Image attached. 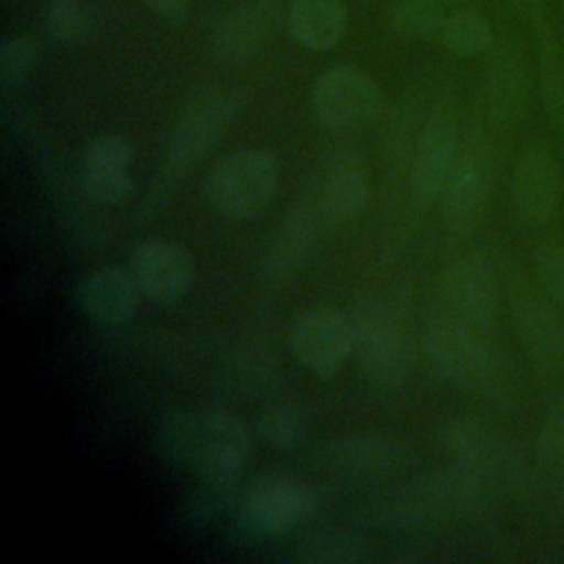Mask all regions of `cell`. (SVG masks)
Masks as SVG:
<instances>
[{"mask_svg":"<svg viewBox=\"0 0 564 564\" xmlns=\"http://www.w3.org/2000/svg\"><path fill=\"white\" fill-rule=\"evenodd\" d=\"M445 13L443 0H401L390 13V26L403 37L438 35Z\"/></svg>","mask_w":564,"mask_h":564,"instance_id":"cell-28","label":"cell"},{"mask_svg":"<svg viewBox=\"0 0 564 564\" xmlns=\"http://www.w3.org/2000/svg\"><path fill=\"white\" fill-rule=\"evenodd\" d=\"M564 172L546 139L529 141L511 172V200L516 214L529 225H544L560 212Z\"/></svg>","mask_w":564,"mask_h":564,"instance_id":"cell-5","label":"cell"},{"mask_svg":"<svg viewBox=\"0 0 564 564\" xmlns=\"http://www.w3.org/2000/svg\"><path fill=\"white\" fill-rule=\"evenodd\" d=\"M291 37L311 51L337 46L348 26L344 0H291L286 7Z\"/></svg>","mask_w":564,"mask_h":564,"instance_id":"cell-21","label":"cell"},{"mask_svg":"<svg viewBox=\"0 0 564 564\" xmlns=\"http://www.w3.org/2000/svg\"><path fill=\"white\" fill-rule=\"evenodd\" d=\"M445 4H463V2H467V0H443Z\"/></svg>","mask_w":564,"mask_h":564,"instance_id":"cell-34","label":"cell"},{"mask_svg":"<svg viewBox=\"0 0 564 564\" xmlns=\"http://www.w3.org/2000/svg\"><path fill=\"white\" fill-rule=\"evenodd\" d=\"M456 132L449 119H434L421 134L412 163V196L427 207L441 198L443 185L456 161Z\"/></svg>","mask_w":564,"mask_h":564,"instance_id":"cell-20","label":"cell"},{"mask_svg":"<svg viewBox=\"0 0 564 564\" xmlns=\"http://www.w3.org/2000/svg\"><path fill=\"white\" fill-rule=\"evenodd\" d=\"M132 145L121 134L95 137L82 154V187L88 198L115 205L132 194Z\"/></svg>","mask_w":564,"mask_h":564,"instance_id":"cell-15","label":"cell"},{"mask_svg":"<svg viewBox=\"0 0 564 564\" xmlns=\"http://www.w3.org/2000/svg\"><path fill=\"white\" fill-rule=\"evenodd\" d=\"M40 40L29 33L7 35L0 46V82L9 86L29 75L40 59Z\"/></svg>","mask_w":564,"mask_h":564,"instance_id":"cell-32","label":"cell"},{"mask_svg":"<svg viewBox=\"0 0 564 564\" xmlns=\"http://www.w3.org/2000/svg\"><path fill=\"white\" fill-rule=\"evenodd\" d=\"M322 229L326 227L311 203L297 209V214H293L280 227L278 240L273 242V249H271V267L282 273L293 271L297 264L304 262V258L313 249Z\"/></svg>","mask_w":564,"mask_h":564,"instance_id":"cell-24","label":"cell"},{"mask_svg":"<svg viewBox=\"0 0 564 564\" xmlns=\"http://www.w3.org/2000/svg\"><path fill=\"white\" fill-rule=\"evenodd\" d=\"M449 311L465 322L485 328L500 302V286L494 271L476 260H458L447 267L443 278Z\"/></svg>","mask_w":564,"mask_h":564,"instance_id":"cell-19","label":"cell"},{"mask_svg":"<svg viewBox=\"0 0 564 564\" xmlns=\"http://www.w3.org/2000/svg\"><path fill=\"white\" fill-rule=\"evenodd\" d=\"M480 330L449 308L436 311L425 322L423 346L441 377L511 410L522 397V379L513 361Z\"/></svg>","mask_w":564,"mask_h":564,"instance_id":"cell-2","label":"cell"},{"mask_svg":"<svg viewBox=\"0 0 564 564\" xmlns=\"http://www.w3.org/2000/svg\"><path fill=\"white\" fill-rule=\"evenodd\" d=\"M357 319L344 308L317 306L297 315L291 330L295 359L317 372L333 375L350 352H355Z\"/></svg>","mask_w":564,"mask_h":564,"instance_id":"cell-7","label":"cell"},{"mask_svg":"<svg viewBox=\"0 0 564 564\" xmlns=\"http://www.w3.org/2000/svg\"><path fill=\"white\" fill-rule=\"evenodd\" d=\"M95 18L79 0H51L46 7V29L57 42L75 44L90 35Z\"/></svg>","mask_w":564,"mask_h":564,"instance_id":"cell-30","label":"cell"},{"mask_svg":"<svg viewBox=\"0 0 564 564\" xmlns=\"http://www.w3.org/2000/svg\"><path fill=\"white\" fill-rule=\"evenodd\" d=\"M364 555V542L344 529H324L317 533L306 535L295 546V560L297 562H311V564H344V562H357Z\"/></svg>","mask_w":564,"mask_h":564,"instance_id":"cell-27","label":"cell"},{"mask_svg":"<svg viewBox=\"0 0 564 564\" xmlns=\"http://www.w3.org/2000/svg\"><path fill=\"white\" fill-rule=\"evenodd\" d=\"M355 352L364 368L379 381L399 379L412 364V344L408 333L381 313L357 319Z\"/></svg>","mask_w":564,"mask_h":564,"instance_id":"cell-16","label":"cell"},{"mask_svg":"<svg viewBox=\"0 0 564 564\" xmlns=\"http://www.w3.org/2000/svg\"><path fill=\"white\" fill-rule=\"evenodd\" d=\"M531 264L540 289L564 311V242L555 238L538 242Z\"/></svg>","mask_w":564,"mask_h":564,"instance_id":"cell-31","label":"cell"},{"mask_svg":"<svg viewBox=\"0 0 564 564\" xmlns=\"http://www.w3.org/2000/svg\"><path fill=\"white\" fill-rule=\"evenodd\" d=\"M236 119V101L227 95H207L198 99L176 123L170 148L167 165L172 172H185L196 165L207 150L229 130Z\"/></svg>","mask_w":564,"mask_h":564,"instance_id":"cell-13","label":"cell"},{"mask_svg":"<svg viewBox=\"0 0 564 564\" xmlns=\"http://www.w3.org/2000/svg\"><path fill=\"white\" fill-rule=\"evenodd\" d=\"M152 441L163 463L187 469L203 485H231L251 452L245 423L220 408L165 412Z\"/></svg>","mask_w":564,"mask_h":564,"instance_id":"cell-1","label":"cell"},{"mask_svg":"<svg viewBox=\"0 0 564 564\" xmlns=\"http://www.w3.org/2000/svg\"><path fill=\"white\" fill-rule=\"evenodd\" d=\"M311 513V491L286 474L256 480L240 502V524L258 538H280L304 524Z\"/></svg>","mask_w":564,"mask_h":564,"instance_id":"cell-6","label":"cell"},{"mask_svg":"<svg viewBox=\"0 0 564 564\" xmlns=\"http://www.w3.org/2000/svg\"><path fill=\"white\" fill-rule=\"evenodd\" d=\"M130 271L141 295L154 304L178 302L194 282L192 253L172 240H143L130 256Z\"/></svg>","mask_w":564,"mask_h":564,"instance_id":"cell-12","label":"cell"},{"mask_svg":"<svg viewBox=\"0 0 564 564\" xmlns=\"http://www.w3.org/2000/svg\"><path fill=\"white\" fill-rule=\"evenodd\" d=\"M311 106L319 123L330 130H361L377 117L379 93L364 73L337 66L315 79Z\"/></svg>","mask_w":564,"mask_h":564,"instance_id":"cell-8","label":"cell"},{"mask_svg":"<svg viewBox=\"0 0 564 564\" xmlns=\"http://www.w3.org/2000/svg\"><path fill=\"white\" fill-rule=\"evenodd\" d=\"M141 297L143 295L132 271L115 264L90 271L79 289L84 313L106 328L126 324L134 315Z\"/></svg>","mask_w":564,"mask_h":564,"instance_id":"cell-17","label":"cell"},{"mask_svg":"<svg viewBox=\"0 0 564 564\" xmlns=\"http://www.w3.org/2000/svg\"><path fill=\"white\" fill-rule=\"evenodd\" d=\"M560 9H562V13H564V0H560Z\"/></svg>","mask_w":564,"mask_h":564,"instance_id":"cell-35","label":"cell"},{"mask_svg":"<svg viewBox=\"0 0 564 564\" xmlns=\"http://www.w3.org/2000/svg\"><path fill=\"white\" fill-rule=\"evenodd\" d=\"M491 187V163L482 148H467L456 154L454 167L443 185L441 205L452 227L469 225L482 209Z\"/></svg>","mask_w":564,"mask_h":564,"instance_id":"cell-18","label":"cell"},{"mask_svg":"<svg viewBox=\"0 0 564 564\" xmlns=\"http://www.w3.org/2000/svg\"><path fill=\"white\" fill-rule=\"evenodd\" d=\"M535 454L544 471H564V390L553 397L542 416L535 438Z\"/></svg>","mask_w":564,"mask_h":564,"instance_id":"cell-29","label":"cell"},{"mask_svg":"<svg viewBox=\"0 0 564 564\" xmlns=\"http://www.w3.org/2000/svg\"><path fill=\"white\" fill-rule=\"evenodd\" d=\"M258 438L275 452L297 449L308 434V416L295 403H269L256 414Z\"/></svg>","mask_w":564,"mask_h":564,"instance_id":"cell-25","label":"cell"},{"mask_svg":"<svg viewBox=\"0 0 564 564\" xmlns=\"http://www.w3.org/2000/svg\"><path fill=\"white\" fill-rule=\"evenodd\" d=\"M511 319L527 359L544 381L564 377V315L562 308L527 280L511 289Z\"/></svg>","mask_w":564,"mask_h":564,"instance_id":"cell-4","label":"cell"},{"mask_svg":"<svg viewBox=\"0 0 564 564\" xmlns=\"http://www.w3.org/2000/svg\"><path fill=\"white\" fill-rule=\"evenodd\" d=\"M313 463L330 478L366 480L401 467L405 463V447L392 438L348 436L315 449Z\"/></svg>","mask_w":564,"mask_h":564,"instance_id":"cell-14","label":"cell"},{"mask_svg":"<svg viewBox=\"0 0 564 564\" xmlns=\"http://www.w3.org/2000/svg\"><path fill=\"white\" fill-rule=\"evenodd\" d=\"M441 44L458 57H476L494 48V26L491 22L471 9H460L449 13L438 29Z\"/></svg>","mask_w":564,"mask_h":564,"instance_id":"cell-26","label":"cell"},{"mask_svg":"<svg viewBox=\"0 0 564 564\" xmlns=\"http://www.w3.org/2000/svg\"><path fill=\"white\" fill-rule=\"evenodd\" d=\"M143 4L165 22H183L192 9V0H143Z\"/></svg>","mask_w":564,"mask_h":564,"instance_id":"cell-33","label":"cell"},{"mask_svg":"<svg viewBox=\"0 0 564 564\" xmlns=\"http://www.w3.org/2000/svg\"><path fill=\"white\" fill-rule=\"evenodd\" d=\"M366 198L368 185L364 174L355 167H337L326 176L311 205L328 229L359 214V209L366 205Z\"/></svg>","mask_w":564,"mask_h":564,"instance_id":"cell-23","label":"cell"},{"mask_svg":"<svg viewBox=\"0 0 564 564\" xmlns=\"http://www.w3.org/2000/svg\"><path fill=\"white\" fill-rule=\"evenodd\" d=\"M286 9L282 0H245L218 24L212 42L214 57L242 64L260 55L278 35Z\"/></svg>","mask_w":564,"mask_h":564,"instance_id":"cell-11","label":"cell"},{"mask_svg":"<svg viewBox=\"0 0 564 564\" xmlns=\"http://www.w3.org/2000/svg\"><path fill=\"white\" fill-rule=\"evenodd\" d=\"M529 68L518 46L505 44L496 51L489 75V106L494 117L513 126L522 119L529 106Z\"/></svg>","mask_w":564,"mask_h":564,"instance_id":"cell-22","label":"cell"},{"mask_svg":"<svg viewBox=\"0 0 564 564\" xmlns=\"http://www.w3.org/2000/svg\"><path fill=\"white\" fill-rule=\"evenodd\" d=\"M443 449L456 474L487 489L511 471L513 456L505 443L474 419H454L441 434Z\"/></svg>","mask_w":564,"mask_h":564,"instance_id":"cell-10","label":"cell"},{"mask_svg":"<svg viewBox=\"0 0 564 564\" xmlns=\"http://www.w3.org/2000/svg\"><path fill=\"white\" fill-rule=\"evenodd\" d=\"M529 20L542 110L564 148V42L546 0H518Z\"/></svg>","mask_w":564,"mask_h":564,"instance_id":"cell-9","label":"cell"},{"mask_svg":"<svg viewBox=\"0 0 564 564\" xmlns=\"http://www.w3.org/2000/svg\"><path fill=\"white\" fill-rule=\"evenodd\" d=\"M278 187L275 156L267 150H238L205 176L212 209L227 220H249L269 207Z\"/></svg>","mask_w":564,"mask_h":564,"instance_id":"cell-3","label":"cell"}]
</instances>
